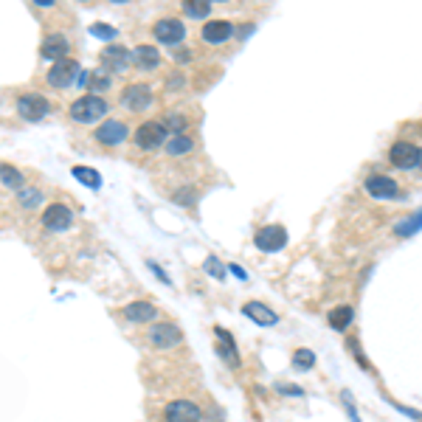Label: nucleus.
I'll list each match as a JSON object with an SVG mask.
<instances>
[{"label":"nucleus","mask_w":422,"mask_h":422,"mask_svg":"<svg viewBox=\"0 0 422 422\" xmlns=\"http://www.w3.org/2000/svg\"><path fill=\"white\" fill-rule=\"evenodd\" d=\"M102 115H107V102L102 96H82L71 104V118L79 124H93Z\"/></svg>","instance_id":"obj_1"},{"label":"nucleus","mask_w":422,"mask_h":422,"mask_svg":"<svg viewBox=\"0 0 422 422\" xmlns=\"http://www.w3.org/2000/svg\"><path fill=\"white\" fill-rule=\"evenodd\" d=\"M254 243H256V248H259V251L276 254V251H282V248L287 245V231H285L282 225H265V228H259V231H256Z\"/></svg>","instance_id":"obj_2"},{"label":"nucleus","mask_w":422,"mask_h":422,"mask_svg":"<svg viewBox=\"0 0 422 422\" xmlns=\"http://www.w3.org/2000/svg\"><path fill=\"white\" fill-rule=\"evenodd\" d=\"M166 138H169V130L161 122H146L135 130V144L141 149H158L166 144Z\"/></svg>","instance_id":"obj_3"},{"label":"nucleus","mask_w":422,"mask_h":422,"mask_svg":"<svg viewBox=\"0 0 422 422\" xmlns=\"http://www.w3.org/2000/svg\"><path fill=\"white\" fill-rule=\"evenodd\" d=\"M388 161L397 169H414V166H419V146H414L408 141H397L395 146H391Z\"/></svg>","instance_id":"obj_4"},{"label":"nucleus","mask_w":422,"mask_h":422,"mask_svg":"<svg viewBox=\"0 0 422 422\" xmlns=\"http://www.w3.org/2000/svg\"><path fill=\"white\" fill-rule=\"evenodd\" d=\"M79 63H74V59H59V63L48 71V85L54 87H68L74 79H79Z\"/></svg>","instance_id":"obj_5"},{"label":"nucleus","mask_w":422,"mask_h":422,"mask_svg":"<svg viewBox=\"0 0 422 422\" xmlns=\"http://www.w3.org/2000/svg\"><path fill=\"white\" fill-rule=\"evenodd\" d=\"M17 110L25 122H40V118H45V113H48V99H43L40 93H25L17 102Z\"/></svg>","instance_id":"obj_6"},{"label":"nucleus","mask_w":422,"mask_h":422,"mask_svg":"<svg viewBox=\"0 0 422 422\" xmlns=\"http://www.w3.org/2000/svg\"><path fill=\"white\" fill-rule=\"evenodd\" d=\"M74 214H71V208L63 206V203H51L45 211H43V225L48 231H65L71 225Z\"/></svg>","instance_id":"obj_7"},{"label":"nucleus","mask_w":422,"mask_h":422,"mask_svg":"<svg viewBox=\"0 0 422 422\" xmlns=\"http://www.w3.org/2000/svg\"><path fill=\"white\" fill-rule=\"evenodd\" d=\"M214 335H217V355L225 360L231 369H236L239 366V352H236L234 335L228 333V329H223V326H214Z\"/></svg>","instance_id":"obj_8"},{"label":"nucleus","mask_w":422,"mask_h":422,"mask_svg":"<svg viewBox=\"0 0 422 422\" xmlns=\"http://www.w3.org/2000/svg\"><path fill=\"white\" fill-rule=\"evenodd\" d=\"M180 329L175 324H155L153 329H149V341H153V346L158 349H169V346H177L180 344Z\"/></svg>","instance_id":"obj_9"},{"label":"nucleus","mask_w":422,"mask_h":422,"mask_svg":"<svg viewBox=\"0 0 422 422\" xmlns=\"http://www.w3.org/2000/svg\"><path fill=\"white\" fill-rule=\"evenodd\" d=\"M122 104L130 107V110H146L149 104H153V90H149L146 85H130L124 93H122Z\"/></svg>","instance_id":"obj_10"},{"label":"nucleus","mask_w":422,"mask_h":422,"mask_svg":"<svg viewBox=\"0 0 422 422\" xmlns=\"http://www.w3.org/2000/svg\"><path fill=\"white\" fill-rule=\"evenodd\" d=\"M186 37V25L180 20H158L155 23V40L158 43H166V45H175Z\"/></svg>","instance_id":"obj_11"},{"label":"nucleus","mask_w":422,"mask_h":422,"mask_svg":"<svg viewBox=\"0 0 422 422\" xmlns=\"http://www.w3.org/2000/svg\"><path fill=\"white\" fill-rule=\"evenodd\" d=\"M166 422H200V408L189 400H175L166 406Z\"/></svg>","instance_id":"obj_12"},{"label":"nucleus","mask_w":422,"mask_h":422,"mask_svg":"<svg viewBox=\"0 0 422 422\" xmlns=\"http://www.w3.org/2000/svg\"><path fill=\"white\" fill-rule=\"evenodd\" d=\"M366 192L377 200H391V197H397V184L388 175H372L366 177Z\"/></svg>","instance_id":"obj_13"},{"label":"nucleus","mask_w":422,"mask_h":422,"mask_svg":"<svg viewBox=\"0 0 422 422\" xmlns=\"http://www.w3.org/2000/svg\"><path fill=\"white\" fill-rule=\"evenodd\" d=\"M102 59H104L107 71L122 74V71H127V65H130V59H133V56H130V51L122 48V45H107L104 54H102Z\"/></svg>","instance_id":"obj_14"},{"label":"nucleus","mask_w":422,"mask_h":422,"mask_svg":"<svg viewBox=\"0 0 422 422\" xmlns=\"http://www.w3.org/2000/svg\"><path fill=\"white\" fill-rule=\"evenodd\" d=\"M231 34H234V25H231L228 20H211V23L203 25V40L211 43V45L225 43Z\"/></svg>","instance_id":"obj_15"},{"label":"nucleus","mask_w":422,"mask_h":422,"mask_svg":"<svg viewBox=\"0 0 422 422\" xmlns=\"http://www.w3.org/2000/svg\"><path fill=\"white\" fill-rule=\"evenodd\" d=\"M96 138H99V144H104V146H115V144H122V141L127 138V127H124L122 122H104V124L96 130Z\"/></svg>","instance_id":"obj_16"},{"label":"nucleus","mask_w":422,"mask_h":422,"mask_svg":"<svg viewBox=\"0 0 422 422\" xmlns=\"http://www.w3.org/2000/svg\"><path fill=\"white\" fill-rule=\"evenodd\" d=\"M243 313H245L251 321L262 324V326H276V324H279V315H276L274 310H270V307L259 304V301H248V304L243 307Z\"/></svg>","instance_id":"obj_17"},{"label":"nucleus","mask_w":422,"mask_h":422,"mask_svg":"<svg viewBox=\"0 0 422 422\" xmlns=\"http://www.w3.org/2000/svg\"><path fill=\"white\" fill-rule=\"evenodd\" d=\"M68 54V40L63 34H48L43 40V56L45 59H54V63H59V59H65Z\"/></svg>","instance_id":"obj_18"},{"label":"nucleus","mask_w":422,"mask_h":422,"mask_svg":"<svg viewBox=\"0 0 422 422\" xmlns=\"http://www.w3.org/2000/svg\"><path fill=\"white\" fill-rule=\"evenodd\" d=\"M158 315V310L149 304V301H133V304L124 307V318L135 321V324H144V321H153Z\"/></svg>","instance_id":"obj_19"},{"label":"nucleus","mask_w":422,"mask_h":422,"mask_svg":"<svg viewBox=\"0 0 422 422\" xmlns=\"http://www.w3.org/2000/svg\"><path fill=\"white\" fill-rule=\"evenodd\" d=\"M133 63H135L138 68H144V71H153V68L161 63L158 48H153V45H138V48L133 51Z\"/></svg>","instance_id":"obj_20"},{"label":"nucleus","mask_w":422,"mask_h":422,"mask_svg":"<svg viewBox=\"0 0 422 422\" xmlns=\"http://www.w3.org/2000/svg\"><path fill=\"white\" fill-rule=\"evenodd\" d=\"M352 318H355V310H352L349 304H344V307H335L333 313H329V326H333V329H338V333H344V329L352 324Z\"/></svg>","instance_id":"obj_21"},{"label":"nucleus","mask_w":422,"mask_h":422,"mask_svg":"<svg viewBox=\"0 0 422 422\" xmlns=\"http://www.w3.org/2000/svg\"><path fill=\"white\" fill-rule=\"evenodd\" d=\"M74 177L82 180V184L90 186V189H99L102 186V175L96 169H90V166H74Z\"/></svg>","instance_id":"obj_22"},{"label":"nucleus","mask_w":422,"mask_h":422,"mask_svg":"<svg viewBox=\"0 0 422 422\" xmlns=\"http://www.w3.org/2000/svg\"><path fill=\"white\" fill-rule=\"evenodd\" d=\"M422 228V211H414L411 217H406V220H400L397 223V236H411V234H417Z\"/></svg>","instance_id":"obj_23"},{"label":"nucleus","mask_w":422,"mask_h":422,"mask_svg":"<svg viewBox=\"0 0 422 422\" xmlns=\"http://www.w3.org/2000/svg\"><path fill=\"white\" fill-rule=\"evenodd\" d=\"M192 146H195V141H192L189 135H180V133H177L175 138L166 141V153H169V155H184V153H189Z\"/></svg>","instance_id":"obj_24"},{"label":"nucleus","mask_w":422,"mask_h":422,"mask_svg":"<svg viewBox=\"0 0 422 422\" xmlns=\"http://www.w3.org/2000/svg\"><path fill=\"white\" fill-rule=\"evenodd\" d=\"M0 180H3L9 189H20L23 186V175L14 166H9V164H0Z\"/></svg>","instance_id":"obj_25"},{"label":"nucleus","mask_w":422,"mask_h":422,"mask_svg":"<svg viewBox=\"0 0 422 422\" xmlns=\"http://www.w3.org/2000/svg\"><path fill=\"white\" fill-rule=\"evenodd\" d=\"M293 366H296L298 372L313 369V366H315V355H313L310 349H296V352H293Z\"/></svg>","instance_id":"obj_26"},{"label":"nucleus","mask_w":422,"mask_h":422,"mask_svg":"<svg viewBox=\"0 0 422 422\" xmlns=\"http://www.w3.org/2000/svg\"><path fill=\"white\" fill-rule=\"evenodd\" d=\"M184 12H186L189 17H208L211 3H206V0H186V3H184Z\"/></svg>","instance_id":"obj_27"},{"label":"nucleus","mask_w":422,"mask_h":422,"mask_svg":"<svg viewBox=\"0 0 422 422\" xmlns=\"http://www.w3.org/2000/svg\"><path fill=\"white\" fill-rule=\"evenodd\" d=\"M203 267H206V270H208V274L214 276V279H223V276H225V265H223V262H220L217 256H208Z\"/></svg>","instance_id":"obj_28"},{"label":"nucleus","mask_w":422,"mask_h":422,"mask_svg":"<svg viewBox=\"0 0 422 422\" xmlns=\"http://www.w3.org/2000/svg\"><path fill=\"white\" fill-rule=\"evenodd\" d=\"M90 34L99 37V40H113L115 37V28H110L104 23H96V25H90Z\"/></svg>","instance_id":"obj_29"},{"label":"nucleus","mask_w":422,"mask_h":422,"mask_svg":"<svg viewBox=\"0 0 422 422\" xmlns=\"http://www.w3.org/2000/svg\"><path fill=\"white\" fill-rule=\"evenodd\" d=\"M40 200H43V195H40L37 189H28V192H20V203H23L25 208H32V206H40Z\"/></svg>","instance_id":"obj_30"},{"label":"nucleus","mask_w":422,"mask_h":422,"mask_svg":"<svg viewBox=\"0 0 422 422\" xmlns=\"http://www.w3.org/2000/svg\"><path fill=\"white\" fill-rule=\"evenodd\" d=\"M90 90H93V93H99V90H104L107 85H110V76H104V74H90Z\"/></svg>","instance_id":"obj_31"},{"label":"nucleus","mask_w":422,"mask_h":422,"mask_svg":"<svg viewBox=\"0 0 422 422\" xmlns=\"http://www.w3.org/2000/svg\"><path fill=\"white\" fill-rule=\"evenodd\" d=\"M164 127H169V130H184V127H186V122H184V118H180V115L169 113V115H166V124H164Z\"/></svg>","instance_id":"obj_32"},{"label":"nucleus","mask_w":422,"mask_h":422,"mask_svg":"<svg viewBox=\"0 0 422 422\" xmlns=\"http://www.w3.org/2000/svg\"><path fill=\"white\" fill-rule=\"evenodd\" d=\"M231 274H234L236 279H243V282L248 279V274H245V270H243V267H239V265H231Z\"/></svg>","instance_id":"obj_33"},{"label":"nucleus","mask_w":422,"mask_h":422,"mask_svg":"<svg viewBox=\"0 0 422 422\" xmlns=\"http://www.w3.org/2000/svg\"><path fill=\"white\" fill-rule=\"evenodd\" d=\"M279 391H282V395H296V397H301V395H304V391H301V388H287V386H279Z\"/></svg>","instance_id":"obj_34"},{"label":"nucleus","mask_w":422,"mask_h":422,"mask_svg":"<svg viewBox=\"0 0 422 422\" xmlns=\"http://www.w3.org/2000/svg\"><path fill=\"white\" fill-rule=\"evenodd\" d=\"M397 408H400L403 414H408L411 419H417V422H422V414H417V411H411V408H406V406H397Z\"/></svg>","instance_id":"obj_35"},{"label":"nucleus","mask_w":422,"mask_h":422,"mask_svg":"<svg viewBox=\"0 0 422 422\" xmlns=\"http://www.w3.org/2000/svg\"><path fill=\"white\" fill-rule=\"evenodd\" d=\"M419 166H422V149H419Z\"/></svg>","instance_id":"obj_36"}]
</instances>
